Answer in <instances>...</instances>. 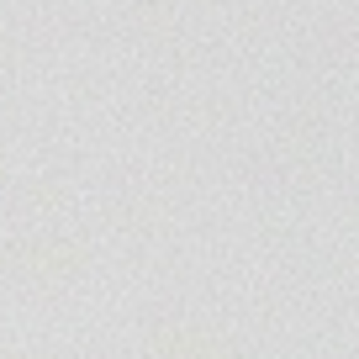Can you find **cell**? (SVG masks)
<instances>
[{"label":"cell","mask_w":359,"mask_h":359,"mask_svg":"<svg viewBox=\"0 0 359 359\" xmlns=\"http://www.w3.org/2000/svg\"><path fill=\"white\" fill-rule=\"evenodd\" d=\"M85 264H90L85 243H79V238H64V233L16 238V243H6V254H0V275H11V280H22V285H37V291L79 280Z\"/></svg>","instance_id":"obj_1"},{"label":"cell","mask_w":359,"mask_h":359,"mask_svg":"<svg viewBox=\"0 0 359 359\" xmlns=\"http://www.w3.org/2000/svg\"><path fill=\"white\" fill-rule=\"evenodd\" d=\"M148 348H154L158 359H206V354H212V348H206V338L191 333V327H158Z\"/></svg>","instance_id":"obj_2"}]
</instances>
